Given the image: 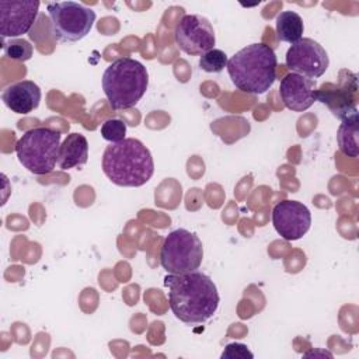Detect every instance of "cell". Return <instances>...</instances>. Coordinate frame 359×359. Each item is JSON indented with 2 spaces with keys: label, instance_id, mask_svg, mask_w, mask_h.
<instances>
[{
  "label": "cell",
  "instance_id": "5bb4252c",
  "mask_svg": "<svg viewBox=\"0 0 359 359\" xmlns=\"http://www.w3.org/2000/svg\"><path fill=\"white\" fill-rule=\"evenodd\" d=\"M356 90H358L356 84L349 87L348 77H346V80L339 81V86L337 88L317 90L316 91V100L325 104L332 111V114L342 121L346 116L358 112V109H356Z\"/></svg>",
  "mask_w": 359,
  "mask_h": 359
},
{
  "label": "cell",
  "instance_id": "ba28073f",
  "mask_svg": "<svg viewBox=\"0 0 359 359\" xmlns=\"http://www.w3.org/2000/svg\"><path fill=\"white\" fill-rule=\"evenodd\" d=\"M174 36L178 48L191 56H202L216 43L212 24L199 14L184 15L175 27Z\"/></svg>",
  "mask_w": 359,
  "mask_h": 359
},
{
  "label": "cell",
  "instance_id": "8fae6325",
  "mask_svg": "<svg viewBox=\"0 0 359 359\" xmlns=\"http://www.w3.org/2000/svg\"><path fill=\"white\" fill-rule=\"evenodd\" d=\"M38 0L0 1V34L1 38H17L27 34L35 22L39 10Z\"/></svg>",
  "mask_w": 359,
  "mask_h": 359
},
{
  "label": "cell",
  "instance_id": "7c38bea8",
  "mask_svg": "<svg viewBox=\"0 0 359 359\" xmlns=\"http://www.w3.org/2000/svg\"><path fill=\"white\" fill-rule=\"evenodd\" d=\"M317 84L316 80L304 77L297 73H289L280 80L279 94L286 108L303 112L309 109L316 100Z\"/></svg>",
  "mask_w": 359,
  "mask_h": 359
},
{
  "label": "cell",
  "instance_id": "5b68a950",
  "mask_svg": "<svg viewBox=\"0 0 359 359\" xmlns=\"http://www.w3.org/2000/svg\"><path fill=\"white\" fill-rule=\"evenodd\" d=\"M60 150V133L56 129L36 126L25 130L15 143L18 161L32 174L45 175L55 170Z\"/></svg>",
  "mask_w": 359,
  "mask_h": 359
},
{
  "label": "cell",
  "instance_id": "ffe728a7",
  "mask_svg": "<svg viewBox=\"0 0 359 359\" xmlns=\"http://www.w3.org/2000/svg\"><path fill=\"white\" fill-rule=\"evenodd\" d=\"M101 136L102 139H105L107 142L111 143H118L122 142L126 135V123L121 119L112 118V119H107L102 125H101Z\"/></svg>",
  "mask_w": 359,
  "mask_h": 359
},
{
  "label": "cell",
  "instance_id": "d6986e66",
  "mask_svg": "<svg viewBox=\"0 0 359 359\" xmlns=\"http://www.w3.org/2000/svg\"><path fill=\"white\" fill-rule=\"evenodd\" d=\"M229 57L222 49H210L205 52L199 59V67L208 73H219L227 67Z\"/></svg>",
  "mask_w": 359,
  "mask_h": 359
},
{
  "label": "cell",
  "instance_id": "3957f363",
  "mask_svg": "<svg viewBox=\"0 0 359 359\" xmlns=\"http://www.w3.org/2000/svg\"><path fill=\"white\" fill-rule=\"evenodd\" d=\"M278 59L273 49L262 42L247 45L227 62L231 83L247 94H264L276 80Z\"/></svg>",
  "mask_w": 359,
  "mask_h": 359
},
{
  "label": "cell",
  "instance_id": "8992f818",
  "mask_svg": "<svg viewBox=\"0 0 359 359\" xmlns=\"http://www.w3.org/2000/svg\"><path fill=\"white\" fill-rule=\"evenodd\" d=\"M203 259V245L199 237L185 229L171 231L160 248V264L167 273L196 271Z\"/></svg>",
  "mask_w": 359,
  "mask_h": 359
},
{
  "label": "cell",
  "instance_id": "30bf717a",
  "mask_svg": "<svg viewBox=\"0 0 359 359\" xmlns=\"http://www.w3.org/2000/svg\"><path fill=\"white\" fill-rule=\"evenodd\" d=\"M272 224L282 238L294 241L309 231L311 213L302 202L285 199L275 205L272 210Z\"/></svg>",
  "mask_w": 359,
  "mask_h": 359
},
{
  "label": "cell",
  "instance_id": "4fadbf2b",
  "mask_svg": "<svg viewBox=\"0 0 359 359\" xmlns=\"http://www.w3.org/2000/svg\"><path fill=\"white\" fill-rule=\"evenodd\" d=\"M41 88L31 80H22L10 84L1 93V100L8 109L15 114H29L39 107Z\"/></svg>",
  "mask_w": 359,
  "mask_h": 359
},
{
  "label": "cell",
  "instance_id": "6da1fadb",
  "mask_svg": "<svg viewBox=\"0 0 359 359\" xmlns=\"http://www.w3.org/2000/svg\"><path fill=\"white\" fill-rule=\"evenodd\" d=\"M164 285L168 287L171 311L185 324H202L213 317L219 307L217 287L203 272L168 273Z\"/></svg>",
  "mask_w": 359,
  "mask_h": 359
},
{
  "label": "cell",
  "instance_id": "e0dca14e",
  "mask_svg": "<svg viewBox=\"0 0 359 359\" xmlns=\"http://www.w3.org/2000/svg\"><path fill=\"white\" fill-rule=\"evenodd\" d=\"M276 36L282 42L294 43L302 39L304 25L302 17L294 11H282L276 15Z\"/></svg>",
  "mask_w": 359,
  "mask_h": 359
},
{
  "label": "cell",
  "instance_id": "44dd1931",
  "mask_svg": "<svg viewBox=\"0 0 359 359\" xmlns=\"http://www.w3.org/2000/svg\"><path fill=\"white\" fill-rule=\"evenodd\" d=\"M247 359V358H254L252 352L248 349L247 345L233 342L224 346V351L222 353V359Z\"/></svg>",
  "mask_w": 359,
  "mask_h": 359
},
{
  "label": "cell",
  "instance_id": "2e32d148",
  "mask_svg": "<svg viewBox=\"0 0 359 359\" xmlns=\"http://www.w3.org/2000/svg\"><path fill=\"white\" fill-rule=\"evenodd\" d=\"M358 112L346 116L342 119V123L338 128L337 132V142L339 151L348 157H358L359 149H358Z\"/></svg>",
  "mask_w": 359,
  "mask_h": 359
},
{
  "label": "cell",
  "instance_id": "ac0fdd59",
  "mask_svg": "<svg viewBox=\"0 0 359 359\" xmlns=\"http://www.w3.org/2000/svg\"><path fill=\"white\" fill-rule=\"evenodd\" d=\"M3 50L8 59L18 60V62H27L32 57L34 48L27 39L13 38L8 42L3 43Z\"/></svg>",
  "mask_w": 359,
  "mask_h": 359
},
{
  "label": "cell",
  "instance_id": "9a60e30c",
  "mask_svg": "<svg viewBox=\"0 0 359 359\" xmlns=\"http://www.w3.org/2000/svg\"><path fill=\"white\" fill-rule=\"evenodd\" d=\"M88 160V142L81 133H70L60 144L57 165L60 170H69L84 165Z\"/></svg>",
  "mask_w": 359,
  "mask_h": 359
},
{
  "label": "cell",
  "instance_id": "277c9868",
  "mask_svg": "<svg viewBox=\"0 0 359 359\" xmlns=\"http://www.w3.org/2000/svg\"><path fill=\"white\" fill-rule=\"evenodd\" d=\"M102 90L114 109L135 107L149 86L147 69L132 57L114 60L102 74Z\"/></svg>",
  "mask_w": 359,
  "mask_h": 359
},
{
  "label": "cell",
  "instance_id": "7a4b0ae2",
  "mask_svg": "<svg viewBox=\"0 0 359 359\" xmlns=\"http://www.w3.org/2000/svg\"><path fill=\"white\" fill-rule=\"evenodd\" d=\"M101 165L108 180L119 187H142L154 172L150 150L135 137L107 146Z\"/></svg>",
  "mask_w": 359,
  "mask_h": 359
},
{
  "label": "cell",
  "instance_id": "9c48e42d",
  "mask_svg": "<svg viewBox=\"0 0 359 359\" xmlns=\"http://www.w3.org/2000/svg\"><path fill=\"white\" fill-rule=\"evenodd\" d=\"M286 66L293 73L309 79H317L328 69L330 57L317 41L311 38H302L287 49Z\"/></svg>",
  "mask_w": 359,
  "mask_h": 359
},
{
  "label": "cell",
  "instance_id": "52a82bcc",
  "mask_svg": "<svg viewBox=\"0 0 359 359\" xmlns=\"http://www.w3.org/2000/svg\"><path fill=\"white\" fill-rule=\"evenodd\" d=\"M52 35L59 42H79L93 28L95 13L76 1H50L46 4Z\"/></svg>",
  "mask_w": 359,
  "mask_h": 359
}]
</instances>
